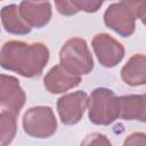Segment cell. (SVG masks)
Listing matches in <instances>:
<instances>
[{
  "mask_svg": "<svg viewBox=\"0 0 146 146\" xmlns=\"http://www.w3.org/2000/svg\"><path fill=\"white\" fill-rule=\"evenodd\" d=\"M121 79L131 87L146 84V55H132L121 70Z\"/></svg>",
  "mask_w": 146,
  "mask_h": 146,
  "instance_id": "obj_11",
  "label": "cell"
},
{
  "mask_svg": "<svg viewBox=\"0 0 146 146\" xmlns=\"http://www.w3.org/2000/svg\"><path fill=\"white\" fill-rule=\"evenodd\" d=\"M55 6L57 11L64 16H73L79 13L71 0H55Z\"/></svg>",
  "mask_w": 146,
  "mask_h": 146,
  "instance_id": "obj_17",
  "label": "cell"
},
{
  "mask_svg": "<svg viewBox=\"0 0 146 146\" xmlns=\"http://www.w3.org/2000/svg\"><path fill=\"white\" fill-rule=\"evenodd\" d=\"M19 13L31 27L40 29L47 25L51 18V5L47 0H24L19 5Z\"/></svg>",
  "mask_w": 146,
  "mask_h": 146,
  "instance_id": "obj_10",
  "label": "cell"
},
{
  "mask_svg": "<svg viewBox=\"0 0 146 146\" xmlns=\"http://www.w3.org/2000/svg\"><path fill=\"white\" fill-rule=\"evenodd\" d=\"M32 1H44V0H32Z\"/></svg>",
  "mask_w": 146,
  "mask_h": 146,
  "instance_id": "obj_21",
  "label": "cell"
},
{
  "mask_svg": "<svg viewBox=\"0 0 146 146\" xmlns=\"http://www.w3.org/2000/svg\"><path fill=\"white\" fill-rule=\"evenodd\" d=\"M140 19H141V23H143V24L146 26V14H145V15H144V16H143Z\"/></svg>",
  "mask_w": 146,
  "mask_h": 146,
  "instance_id": "obj_20",
  "label": "cell"
},
{
  "mask_svg": "<svg viewBox=\"0 0 146 146\" xmlns=\"http://www.w3.org/2000/svg\"><path fill=\"white\" fill-rule=\"evenodd\" d=\"M91 46L98 62L104 67H114L124 57V48L122 43L107 33L96 34L92 38Z\"/></svg>",
  "mask_w": 146,
  "mask_h": 146,
  "instance_id": "obj_5",
  "label": "cell"
},
{
  "mask_svg": "<svg viewBox=\"0 0 146 146\" xmlns=\"http://www.w3.org/2000/svg\"><path fill=\"white\" fill-rule=\"evenodd\" d=\"M48 60L49 49L42 42L10 40L1 47L0 64L2 68L18 73L24 78L40 75Z\"/></svg>",
  "mask_w": 146,
  "mask_h": 146,
  "instance_id": "obj_1",
  "label": "cell"
},
{
  "mask_svg": "<svg viewBox=\"0 0 146 146\" xmlns=\"http://www.w3.org/2000/svg\"><path fill=\"white\" fill-rule=\"evenodd\" d=\"M135 21L136 17L122 1L110 5L104 14L105 25L124 38L133 34L136 29Z\"/></svg>",
  "mask_w": 146,
  "mask_h": 146,
  "instance_id": "obj_7",
  "label": "cell"
},
{
  "mask_svg": "<svg viewBox=\"0 0 146 146\" xmlns=\"http://www.w3.org/2000/svg\"><path fill=\"white\" fill-rule=\"evenodd\" d=\"M82 145H111L110 139L103 133L94 132L91 135H88L86 139L81 143Z\"/></svg>",
  "mask_w": 146,
  "mask_h": 146,
  "instance_id": "obj_18",
  "label": "cell"
},
{
  "mask_svg": "<svg viewBox=\"0 0 146 146\" xmlns=\"http://www.w3.org/2000/svg\"><path fill=\"white\" fill-rule=\"evenodd\" d=\"M25 133L34 138H49L57 130V120L50 106H34L23 115Z\"/></svg>",
  "mask_w": 146,
  "mask_h": 146,
  "instance_id": "obj_4",
  "label": "cell"
},
{
  "mask_svg": "<svg viewBox=\"0 0 146 146\" xmlns=\"http://www.w3.org/2000/svg\"><path fill=\"white\" fill-rule=\"evenodd\" d=\"M17 124L16 115L10 112L1 111L0 114V145L6 146L10 144L16 135Z\"/></svg>",
  "mask_w": 146,
  "mask_h": 146,
  "instance_id": "obj_14",
  "label": "cell"
},
{
  "mask_svg": "<svg viewBox=\"0 0 146 146\" xmlns=\"http://www.w3.org/2000/svg\"><path fill=\"white\" fill-rule=\"evenodd\" d=\"M81 76L66 71L60 64L55 65L43 78V86L50 94H63L70 89L78 87Z\"/></svg>",
  "mask_w": 146,
  "mask_h": 146,
  "instance_id": "obj_9",
  "label": "cell"
},
{
  "mask_svg": "<svg viewBox=\"0 0 146 146\" xmlns=\"http://www.w3.org/2000/svg\"><path fill=\"white\" fill-rule=\"evenodd\" d=\"M88 102L89 97L82 90L63 95L57 100V112L62 123L66 125L76 124L82 119Z\"/></svg>",
  "mask_w": 146,
  "mask_h": 146,
  "instance_id": "obj_6",
  "label": "cell"
},
{
  "mask_svg": "<svg viewBox=\"0 0 146 146\" xmlns=\"http://www.w3.org/2000/svg\"><path fill=\"white\" fill-rule=\"evenodd\" d=\"M120 99V117L123 120H138L146 122V94L121 96Z\"/></svg>",
  "mask_w": 146,
  "mask_h": 146,
  "instance_id": "obj_12",
  "label": "cell"
},
{
  "mask_svg": "<svg viewBox=\"0 0 146 146\" xmlns=\"http://www.w3.org/2000/svg\"><path fill=\"white\" fill-rule=\"evenodd\" d=\"M123 145L124 146H128V145H146V133H144V132H133L124 139Z\"/></svg>",
  "mask_w": 146,
  "mask_h": 146,
  "instance_id": "obj_19",
  "label": "cell"
},
{
  "mask_svg": "<svg viewBox=\"0 0 146 146\" xmlns=\"http://www.w3.org/2000/svg\"><path fill=\"white\" fill-rule=\"evenodd\" d=\"M137 18H141L146 14V0H121Z\"/></svg>",
  "mask_w": 146,
  "mask_h": 146,
  "instance_id": "obj_16",
  "label": "cell"
},
{
  "mask_svg": "<svg viewBox=\"0 0 146 146\" xmlns=\"http://www.w3.org/2000/svg\"><path fill=\"white\" fill-rule=\"evenodd\" d=\"M60 65L72 74L86 75L94 68L92 55L84 39L74 36L67 40L59 52Z\"/></svg>",
  "mask_w": 146,
  "mask_h": 146,
  "instance_id": "obj_3",
  "label": "cell"
},
{
  "mask_svg": "<svg viewBox=\"0 0 146 146\" xmlns=\"http://www.w3.org/2000/svg\"><path fill=\"white\" fill-rule=\"evenodd\" d=\"M2 26L8 33L24 35L31 32L32 27L24 21L19 13V6L8 5L1 9Z\"/></svg>",
  "mask_w": 146,
  "mask_h": 146,
  "instance_id": "obj_13",
  "label": "cell"
},
{
  "mask_svg": "<svg viewBox=\"0 0 146 146\" xmlns=\"http://www.w3.org/2000/svg\"><path fill=\"white\" fill-rule=\"evenodd\" d=\"M26 100V95L19 81L11 75H0V105L2 111L18 115Z\"/></svg>",
  "mask_w": 146,
  "mask_h": 146,
  "instance_id": "obj_8",
  "label": "cell"
},
{
  "mask_svg": "<svg viewBox=\"0 0 146 146\" xmlns=\"http://www.w3.org/2000/svg\"><path fill=\"white\" fill-rule=\"evenodd\" d=\"M105 0H71V2L74 5V7L79 11H86V13H95L97 11Z\"/></svg>",
  "mask_w": 146,
  "mask_h": 146,
  "instance_id": "obj_15",
  "label": "cell"
},
{
  "mask_svg": "<svg viewBox=\"0 0 146 146\" xmlns=\"http://www.w3.org/2000/svg\"><path fill=\"white\" fill-rule=\"evenodd\" d=\"M120 99L107 88H96L91 91L88 102V116L91 123L110 125L120 117Z\"/></svg>",
  "mask_w": 146,
  "mask_h": 146,
  "instance_id": "obj_2",
  "label": "cell"
}]
</instances>
